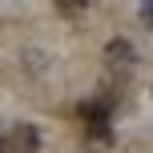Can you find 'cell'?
Instances as JSON below:
<instances>
[{
    "mask_svg": "<svg viewBox=\"0 0 153 153\" xmlns=\"http://www.w3.org/2000/svg\"><path fill=\"white\" fill-rule=\"evenodd\" d=\"M36 149H40L36 125H12V133L4 141V153H36Z\"/></svg>",
    "mask_w": 153,
    "mask_h": 153,
    "instance_id": "cell-1",
    "label": "cell"
},
{
    "mask_svg": "<svg viewBox=\"0 0 153 153\" xmlns=\"http://www.w3.org/2000/svg\"><path fill=\"white\" fill-rule=\"evenodd\" d=\"M133 61H137V53H133L129 40H109V45H105V65H109L113 73H125Z\"/></svg>",
    "mask_w": 153,
    "mask_h": 153,
    "instance_id": "cell-2",
    "label": "cell"
},
{
    "mask_svg": "<svg viewBox=\"0 0 153 153\" xmlns=\"http://www.w3.org/2000/svg\"><path fill=\"white\" fill-rule=\"evenodd\" d=\"M141 20H145V28H153V4H141Z\"/></svg>",
    "mask_w": 153,
    "mask_h": 153,
    "instance_id": "cell-3",
    "label": "cell"
},
{
    "mask_svg": "<svg viewBox=\"0 0 153 153\" xmlns=\"http://www.w3.org/2000/svg\"><path fill=\"white\" fill-rule=\"evenodd\" d=\"M61 12L65 16H76V12H85V4H61Z\"/></svg>",
    "mask_w": 153,
    "mask_h": 153,
    "instance_id": "cell-4",
    "label": "cell"
},
{
    "mask_svg": "<svg viewBox=\"0 0 153 153\" xmlns=\"http://www.w3.org/2000/svg\"><path fill=\"white\" fill-rule=\"evenodd\" d=\"M0 153H4V137H0Z\"/></svg>",
    "mask_w": 153,
    "mask_h": 153,
    "instance_id": "cell-5",
    "label": "cell"
}]
</instances>
